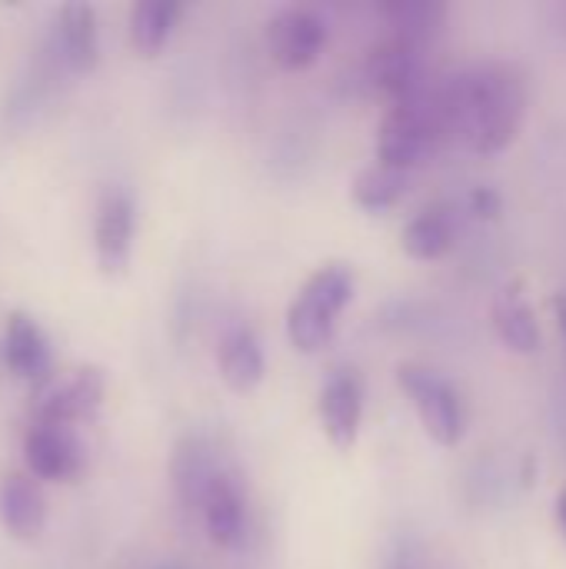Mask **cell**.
I'll list each match as a JSON object with an SVG mask.
<instances>
[{"mask_svg": "<svg viewBox=\"0 0 566 569\" xmlns=\"http://www.w3.org/2000/svg\"><path fill=\"white\" fill-rule=\"evenodd\" d=\"M444 130L474 153L507 150L527 120V77L514 63H477L467 67L434 90Z\"/></svg>", "mask_w": 566, "mask_h": 569, "instance_id": "6da1fadb", "label": "cell"}, {"mask_svg": "<svg viewBox=\"0 0 566 569\" xmlns=\"http://www.w3.org/2000/svg\"><path fill=\"white\" fill-rule=\"evenodd\" d=\"M354 287L357 280L347 263H324L304 280L287 307V340L297 353L314 357L334 340L337 320L354 300Z\"/></svg>", "mask_w": 566, "mask_h": 569, "instance_id": "7a4b0ae2", "label": "cell"}, {"mask_svg": "<svg viewBox=\"0 0 566 569\" xmlns=\"http://www.w3.org/2000/svg\"><path fill=\"white\" fill-rule=\"evenodd\" d=\"M447 137L434 90L417 93L410 100H397L387 107L380 127H377V160L390 163L397 170L420 167Z\"/></svg>", "mask_w": 566, "mask_h": 569, "instance_id": "3957f363", "label": "cell"}, {"mask_svg": "<svg viewBox=\"0 0 566 569\" xmlns=\"http://www.w3.org/2000/svg\"><path fill=\"white\" fill-rule=\"evenodd\" d=\"M397 387L404 390V397L410 400L424 433L437 447L454 450L464 440V433H467L464 397L444 373H437L424 363H400L397 367Z\"/></svg>", "mask_w": 566, "mask_h": 569, "instance_id": "277c9868", "label": "cell"}, {"mask_svg": "<svg viewBox=\"0 0 566 569\" xmlns=\"http://www.w3.org/2000/svg\"><path fill=\"white\" fill-rule=\"evenodd\" d=\"M327 47V20L307 7H287L267 23V50L270 60L287 73L310 70Z\"/></svg>", "mask_w": 566, "mask_h": 569, "instance_id": "5b68a950", "label": "cell"}, {"mask_svg": "<svg viewBox=\"0 0 566 569\" xmlns=\"http://www.w3.org/2000/svg\"><path fill=\"white\" fill-rule=\"evenodd\" d=\"M364 77L377 93L390 97L394 103L410 100L424 93V47L407 37L387 33L367 50Z\"/></svg>", "mask_w": 566, "mask_h": 569, "instance_id": "8992f818", "label": "cell"}, {"mask_svg": "<svg viewBox=\"0 0 566 569\" xmlns=\"http://www.w3.org/2000/svg\"><path fill=\"white\" fill-rule=\"evenodd\" d=\"M320 430L337 453H354L364 427V380L357 370H334L317 397Z\"/></svg>", "mask_w": 566, "mask_h": 569, "instance_id": "52a82bcc", "label": "cell"}, {"mask_svg": "<svg viewBox=\"0 0 566 569\" xmlns=\"http://www.w3.org/2000/svg\"><path fill=\"white\" fill-rule=\"evenodd\" d=\"M23 460L33 480L67 483L77 480L87 467V447L73 427L33 423L23 440Z\"/></svg>", "mask_w": 566, "mask_h": 569, "instance_id": "ba28073f", "label": "cell"}, {"mask_svg": "<svg viewBox=\"0 0 566 569\" xmlns=\"http://www.w3.org/2000/svg\"><path fill=\"white\" fill-rule=\"evenodd\" d=\"M107 393L103 370L97 367H80L70 380L43 390V397L33 403V423H50V427H77L97 417L100 403Z\"/></svg>", "mask_w": 566, "mask_h": 569, "instance_id": "9c48e42d", "label": "cell"}, {"mask_svg": "<svg viewBox=\"0 0 566 569\" xmlns=\"http://www.w3.org/2000/svg\"><path fill=\"white\" fill-rule=\"evenodd\" d=\"M133 233H137V210H133L130 193L107 190L100 197L97 217H93V250H97V263L107 277H117L130 267Z\"/></svg>", "mask_w": 566, "mask_h": 569, "instance_id": "30bf717a", "label": "cell"}, {"mask_svg": "<svg viewBox=\"0 0 566 569\" xmlns=\"http://www.w3.org/2000/svg\"><path fill=\"white\" fill-rule=\"evenodd\" d=\"M490 323H494L497 340H500L510 353L534 357V353L540 350V343H544L537 310H534V303H530L527 287H524L520 277L507 280V283L494 293Z\"/></svg>", "mask_w": 566, "mask_h": 569, "instance_id": "8fae6325", "label": "cell"}, {"mask_svg": "<svg viewBox=\"0 0 566 569\" xmlns=\"http://www.w3.org/2000/svg\"><path fill=\"white\" fill-rule=\"evenodd\" d=\"M200 520H203V530H207V540L217 547V550H240L244 540H247V500H244V490L237 483L234 473L220 470L203 497V507H200Z\"/></svg>", "mask_w": 566, "mask_h": 569, "instance_id": "7c38bea8", "label": "cell"}, {"mask_svg": "<svg viewBox=\"0 0 566 569\" xmlns=\"http://www.w3.org/2000/svg\"><path fill=\"white\" fill-rule=\"evenodd\" d=\"M224 467H217V457L210 450V443L197 433H187L177 440L173 453H170V487L173 497L183 510H197L203 507V497L214 483V477Z\"/></svg>", "mask_w": 566, "mask_h": 569, "instance_id": "4fadbf2b", "label": "cell"}, {"mask_svg": "<svg viewBox=\"0 0 566 569\" xmlns=\"http://www.w3.org/2000/svg\"><path fill=\"white\" fill-rule=\"evenodd\" d=\"M3 360L10 367V373L23 377L30 383H43L50 377L53 357H50L47 333L23 310H13L7 317V327H3Z\"/></svg>", "mask_w": 566, "mask_h": 569, "instance_id": "5bb4252c", "label": "cell"}, {"mask_svg": "<svg viewBox=\"0 0 566 569\" xmlns=\"http://www.w3.org/2000/svg\"><path fill=\"white\" fill-rule=\"evenodd\" d=\"M53 47L67 70L87 73L97 67L100 37H97V13L90 3H63L53 23Z\"/></svg>", "mask_w": 566, "mask_h": 569, "instance_id": "9a60e30c", "label": "cell"}, {"mask_svg": "<svg viewBox=\"0 0 566 569\" xmlns=\"http://www.w3.org/2000/svg\"><path fill=\"white\" fill-rule=\"evenodd\" d=\"M217 370H220V380L230 393H240V397L254 393L267 373L260 340L247 327L227 330L217 343Z\"/></svg>", "mask_w": 566, "mask_h": 569, "instance_id": "2e32d148", "label": "cell"}, {"mask_svg": "<svg viewBox=\"0 0 566 569\" xmlns=\"http://www.w3.org/2000/svg\"><path fill=\"white\" fill-rule=\"evenodd\" d=\"M454 243H457V220H454L447 203L424 207L400 230V250L410 260H420V263L444 260L454 250Z\"/></svg>", "mask_w": 566, "mask_h": 569, "instance_id": "e0dca14e", "label": "cell"}, {"mask_svg": "<svg viewBox=\"0 0 566 569\" xmlns=\"http://www.w3.org/2000/svg\"><path fill=\"white\" fill-rule=\"evenodd\" d=\"M0 523L17 540H33L47 523V503L30 473H7L0 480Z\"/></svg>", "mask_w": 566, "mask_h": 569, "instance_id": "ac0fdd59", "label": "cell"}, {"mask_svg": "<svg viewBox=\"0 0 566 569\" xmlns=\"http://www.w3.org/2000/svg\"><path fill=\"white\" fill-rule=\"evenodd\" d=\"M407 180H410L407 170H397L390 163L370 160L364 170H357V177L350 183V193H354V203L360 210H367V213H387V210H394L404 200Z\"/></svg>", "mask_w": 566, "mask_h": 569, "instance_id": "d6986e66", "label": "cell"}, {"mask_svg": "<svg viewBox=\"0 0 566 569\" xmlns=\"http://www.w3.org/2000/svg\"><path fill=\"white\" fill-rule=\"evenodd\" d=\"M180 13H183V7L173 3V0H140V3H133V10H130V43H133V50L140 57H157L167 47Z\"/></svg>", "mask_w": 566, "mask_h": 569, "instance_id": "ffe728a7", "label": "cell"}, {"mask_svg": "<svg viewBox=\"0 0 566 569\" xmlns=\"http://www.w3.org/2000/svg\"><path fill=\"white\" fill-rule=\"evenodd\" d=\"M384 17L390 23V33L427 47V40L444 30L447 7L440 0H394L384 7Z\"/></svg>", "mask_w": 566, "mask_h": 569, "instance_id": "44dd1931", "label": "cell"}, {"mask_svg": "<svg viewBox=\"0 0 566 569\" xmlns=\"http://www.w3.org/2000/svg\"><path fill=\"white\" fill-rule=\"evenodd\" d=\"M467 203H470V213L480 220H500V213H504V197L494 187H474Z\"/></svg>", "mask_w": 566, "mask_h": 569, "instance_id": "7402d4cb", "label": "cell"}, {"mask_svg": "<svg viewBox=\"0 0 566 569\" xmlns=\"http://www.w3.org/2000/svg\"><path fill=\"white\" fill-rule=\"evenodd\" d=\"M550 307H554V317H557V327H560V333H564V340H566V293H557Z\"/></svg>", "mask_w": 566, "mask_h": 569, "instance_id": "603a6c76", "label": "cell"}, {"mask_svg": "<svg viewBox=\"0 0 566 569\" xmlns=\"http://www.w3.org/2000/svg\"><path fill=\"white\" fill-rule=\"evenodd\" d=\"M554 517H557V527H560V533L566 537V487L557 493V503H554Z\"/></svg>", "mask_w": 566, "mask_h": 569, "instance_id": "cb8c5ba5", "label": "cell"}, {"mask_svg": "<svg viewBox=\"0 0 566 569\" xmlns=\"http://www.w3.org/2000/svg\"><path fill=\"white\" fill-rule=\"evenodd\" d=\"M153 569H183L180 563H160V567H153Z\"/></svg>", "mask_w": 566, "mask_h": 569, "instance_id": "d4e9b609", "label": "cell"}, {"mask_svg": "<svg viewBox=\"0 0 566 569\" xmlns=\"http://www.w3.org/2000/svg\"><path fill=\"white\" fill-rule=\"evenodd\" d=\"M394 569H407V567H404V563H397V567H394Z\"/></svg>", "mask_w": 566, "mask_h": 569, "instance_id": "484cf974", "label": "cell"}]
</instances>
